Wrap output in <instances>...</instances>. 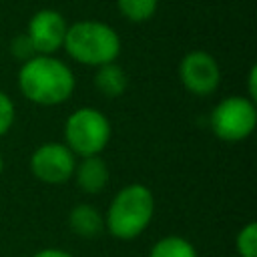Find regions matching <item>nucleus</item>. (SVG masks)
Instances as JSON below:
<instances>
[{"instance_id":"f03ea898","label":"nucleus","mask_w":257,"mask_h":257,"mask_svg":"<svg viewBox=\"0 0 257 257\" xmlns=\"http://www.w3.org/2000/svg\"><path fill=\"white\" fill-rule=\"evenodd\" d=\"M153 213L155 199L151 189L133 183L122 187L110 201L104 215V229L120 241H131L149 227Z\"/></svg>"},{"instance_id":"20e7f679","label":"nucleus","mask_w":257,"mask_h":257,"mask_svg":"<svg viewBox=\"0 0 257 257\" xmlns=\"http://www.w3.org/2000/svg\"><path fill=\"white\" fill-rule=\"evenodd\" d=\"M110 122L108 118L92 106H82L74 110L64 122V141L66 147L78 157H94L104 151L110 141Z\"/></svg>"},{"instance_id":"f257e3e1","label":"nucleus","mask_w":257,"mask_h":257,"mask_svg":"<svg viewBox=\"0 0 257 257\" xmlns=\"http://www.w3.org/2000/svg\"><path fill=\"white\" fill-rule=\"evenodd\" d=\"M18 86L28 100L42 106H54L70 98L74 74L62 60L50 54H36L22 64Z\"/></svg>"},{"instance_id":"1a4fd4ad","label":"nucleus","mask_w":257,"mask_h":257,"mask_svg":"<svg viewBox=\"0 0 257 257\" xmlns=\"http://www.w3.org/2000/svg\"><path fill=\"white\" fill-rule=\"evenodd\" d=\"M72 177H74L76 185L84 193L96 195L108 183V167H106V163L98 155H94V157H82V161L76 163Z\"/></svg>"},{"instance_id":"dca6fc26","label":"nucleus","mask_w":257,"mask_h":257,"mask_svg":"<svg viewBox=\"0 0 257 257\" xmlns=\"http://www.w3.org/2000/svg\"><path fill=\"white\" fill-rule=\"evenodd\" d=\"M10 50H12V54H14L18 60H22V62H26V60H30L32 56H36V50H34V46H32V42H30V38H28L26 34L16 36V38L12 40V44H10Z\"/></svg>"},{"instance_id":"4468645a","label":"nucleus","mask_w":257,"mask_h":257,"mask_svg":"<svg viewBox=\"0 0 257 257\" xmlns=\"http://www.w3.org/2000/svg\"><path fill=\"white\" fill-rule=\"evenodd\" d=\"M235 249L241 257H257V223L249 221L235 239Z\"/></svg>"},{"instance_id":"2eb2a0df","label":"nucleus","mask_w":257,"mask_h":257,"mask_svg":"<svg viewBox=\"0 0 257 257\" xmlns=\"http://www.w3.org/2000/svg\"><path fill=\"white\" fill-rule=\"evenodd\" d=\"M14 118H16V110L12 98L0 90V137H4L12 128Z\"/></svg>"},{"instance_id":"7ed1b4c3","label":"nucleus","mask_w":257,"mask_h":257,"mask_svg":"<svg viewBox=\"0 0 257 257\" xmlns=\"http://www.w3.org/2000/svg\"><path fill=\"white\" fill-rule=\"evenodd\" d=\"M62 46L76 62L86 66H100L114 62L120 52V38L104 22L82 20L66 28Z\"/></svg>"},{"instance_id":"0eeeda50","label":"nucleus","mask_w":257,"mask_h":257,"mask_svg":"<svg viewBox=\"0 0 257 257\" xmlns=\"http://www.w3.org/2000/svg\"><path fill=\"white\" fill-rule=\"evenodd\" d=\"M179 76L183 86L197 94V96H207L217 90L219 80H221V70L217 60L205 52V50H191L183 56L179 64Z\"/></svg>"},{"instance_id":"9d476101","label":"nucleus","mask_w":257,"mask_h":257,"mask_svg":"<svg viewBox=\"0 0 257 257\" xmlns=\"http://www.w3.org/2000/svg\"><path fill=\"white\" fill-rule=\"evenodd\" d=\"M68 227L72 229L74 235L92 239L104 231V217L96 211V207L80 203V205L72 207V211L68 215Z\"/></svg>"},{"instance_id":"6ab92c4d","label":"nucleus","mask_w":257,"mask_h":257,"mask_svg":"<svg viewBox=\"0 0 257 257\" xmlns=\"http://www.w3.org/2000/svg\"><path fill=\"white\" fill-rule=\"evenodd\" d=\"M2 169H4V161H2V155H0V175H2Z\"/></svg>"},{"instance_id":"f8f14e48","label":"nucleus","mask_w":257,"mask_h":257,"mask_svg":"<svg viewBox=\"0 0 257 257\" xmlns=\"http://www.w3.org/2000/svg\"><path fill=\"white\" fill-rule=\"evenodd\" d=\"M149 257H197V249L185 237L169 235L153 245Z\"/></svg>"},{"instance_id":"39448f33","label":"nucleus","mask_w":257,"mask_h":257,"mask_svg":"<svg viewBox=\"0 0 257 257\" xmlns=\"http://www.w3.org/2000/svg\"><path fill=\"white\" fill-rule=\"evenodd\" d=\"M257 122L255 102L247 96H227L211 112V131L227 143L247 139Z\"/></svg>"},{"instance_id":"6e6552de","label":"nucleus","mask_w":257,"mask_h":257,"mask_svg":"<svg viewBox=\"0 0 257 257\" xmlns=\"http://www.w3.org/2000/svg\"><path fill=\"white\" fill-rule=\"evenodd\" d=\"M66 28L68 24L60 12L44 8L30 18L26 36L30 38L36 54H52L58 48H62Z\"/></svg>"},{"instance_id":"ddd939ff","label":"nucleus","mask_w":257,"mask_h":257,"mask_svg":"<svg viewBox=\"0 0 257 257\" xmlns=\"http://www.w3.org/2000/svg\"><path fill=\"white\" fill-rule=\"evenodd\" d=\"M116 4L124 18L133 22H145L155 14L159 0H116Z\"/></svg>"},{"instance_id":"a211bd4d","label":"nucleus","mask_w":257,"mask_h":257,"mask_svg":"<svg viewBox=\"0 0 257 257\" xmlns=\"http://www.w3.org/2000/svg\"><path fill=\"white\" fill-rule=\"evenodd\" d=\"M32 257H72L68 251H62V249H42L38 253H34Z\"/></svg>"},{"instance_id":"9b49d317","label":"nucleus","mask_w":257,"mask_h":257,"mask_svg":"<svg viewBox=\"0 0 257 257\" xmlns=\"http://www.w3.org/2000/svg\"><path fill=\"white\" fill-rule=\"evenodd\" d=\"M94 86L106 98H116L126 90L128 78H126V72L116 62H106V64L96 66Z\"/></svg>"},{"instance_id":"f3484780","label":"nucleus","mask_w":257,"mask_h":257,"mask_svg":"<svg viewBox=\"0 0 257 257\" xmlns=\"http://www.w3.org/2000/svg\"><path fill=\"white\" fill-rule=\"evenodd\" d=\"M247 84H249V96L247 98H251L255 102V98H257V68L255 66H251V70H249Z\"/></svg>"},{"instance_id":"423d86ee","label":"nucleus","mask_w":257,"mask_h":257,"mask_svg":"<svg viewBox=\"0 0 257 257\" xmlns=\"http://www.w3.org/2000/svg\"><path fill=\"white\" fill-rule=\"evenodd\" d=\"M76 167V155L64 143H42L30 157L32 175L48 185L66 183Z\"/></svg>"}]
</instances>
